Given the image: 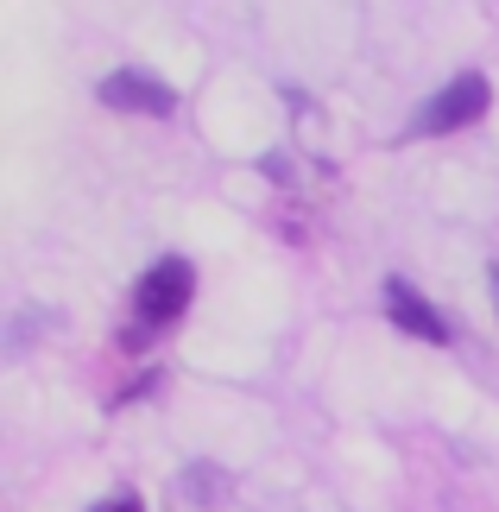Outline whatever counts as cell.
<instances>
[{
  "instance_id": "6",
  "label": "cell",
  "mask_w": 499,
  "mask_h": 512,
  "mask_svg": "<svg viewBox=\"0 0 499 512\" xmlns=\"http://www.w3.org/2000/svg\"><path fill=\"white\" fill-rule=\"evenodd\" d=\"M102 512H139V500H114V506H102Z\"/></svg>"
},
{
  "instance_id": "4",
  "label": "cell",
  "mask_w": 499,
  "mask_h": 512,
  "mask_svg": "<svg viewBox=\"0 0 499 512\" xmlns=\"http://www.w3.org/2000/svg\"><path fill=\"white\" fill-rule=\"evenodd\" d=\"M386 317L417 342H449V323L424 304V291H411L405 279H386Z\"/></svg>"
},
{
  "instance_id": "7",
  "label": "cell",
  "mask_w": 499,
  "mask_h": 512,
  "mask_svg": "<svg viewBox=\"0 0 499 512\" xmlns=\"http://www.w3.org/2000/svg\"><path fill=\"white\" fill-rule=\"evenodd\" d=\"M493 291H499V272H493Z\"/></svg>"
},
{
  "instance_id": "1",
  "label": "cell",
  "mask_w": 499,
  "mask_h": 512,
  "mask_svg": "<svg viewBox=\"0 0 499 512\" xmlns=\"http://www.w3.org/2000/svg\"><path fill=\"white\" fill-rule=\"evenodd\" d=\"M487 102H493L487 76H481V70H462L455 83H443L424 108H417L411 133H455V127H474V121L487 114Z\"/></svg>"
},
{
  "instance_id": "3",
  "label": "cell",
  "mask_w": 499,
  "mask_h": 512,
  "mask_svg": "<svg viewBox=\"0 0 499 512\" xmlns=\"http://www.w3.org/2000/svg\"><path fill=\"white\" fill-rule=\"evenodd\" d=\"M95 95H102L108 108H121V114H171L177 108V95L158 83V76H146V70H114Z\"/></svg>"
},
{
  "instance_id": "2",
  "label": "cell",
  "mask_w": 499,
  "mask_h": 512,
  "mask_svg": "<svg viewBox=\"0 0 499 512\" xmlns=\"http://www.w3.org/2000/svg\"><path fill=\"white\" fill-rule=\"evenodd\" d=\"M190 291H196V272H190V260H158V266L146 272V279L133 285V317L158 329V323L184 317Z\"/></svg>"
},
{
  "instance_id": "5",
  "label": "cell",
  "mask_w": 499,
  "mask_h": 512,
  "mask_svg": "<svg viewBox=\"0 0 499 512\" xmlns=\"http://www.w3.org/2000/svg\"><path fill=\"white\" fill-rule=\"evenodd\" d=\"M177 487H184L190 506H222L228 500V475H222V468H184V481H177Z\"/></svg>"
}]
</instances>
